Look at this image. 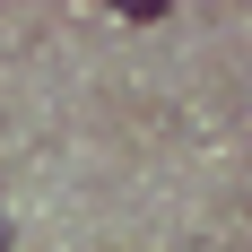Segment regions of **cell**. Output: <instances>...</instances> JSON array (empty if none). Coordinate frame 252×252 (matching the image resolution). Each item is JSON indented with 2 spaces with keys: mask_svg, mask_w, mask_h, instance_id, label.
<instances>
[{
  "mask_svg": "<svg viewBox=\"0 0 252 252\" xmlns=\"http://www.w3.org/2000/svg\"><path fill=\"white\" fill-rule=\"evenodd\" d=\"M0 252H18V200H9V183H0Z\"/></svg>",
  "mask_w": 252,
  "mask_h": 252,
  "instance_id": "obj_1",
  "label": "cell"
}]
</instances>
